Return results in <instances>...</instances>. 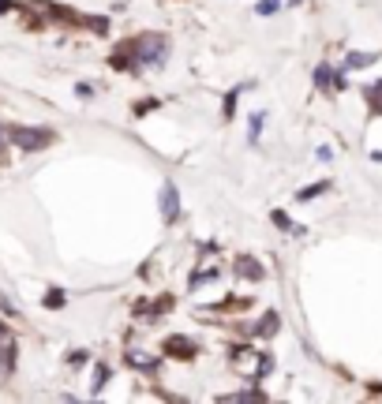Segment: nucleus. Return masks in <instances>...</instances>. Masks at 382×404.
Here are the masks:
<instances>
[{
    "label": "nucleus",
    "mask_w": 382,
    "mask_h": 404,
    "mask_svg": "<svg viewBox=\"0 0 382 404\" xmlns=\"http://www.w3.org/2000/svg\"><path fill=\"white\" fill-rule=\"evenodd\" d=\"M270 367H274V359H270L266 352H255L251 344H236L233 348V370H236L240 378L255 382V378H263Z\"/></svg>",
    "instance_id": "nucleus-1"
},
{
    "label": "nucleus",
    "mask_w": 382,
    "mask_h": 404,
    "mask_svg": "<svg viewBox=\"0 0 382 404\" xmlns=\"http://www.w3.org/2000/svg\"><path fill=\"white\" fill-rule=\"evenodd\" d=\"M128 49H132V64H135V68H158V64L165 60L169 41L161 34H143V38L128 41Z\"/></svg>",
    "instance_id": "nucleus-2"
},
{
    "label": "nucleus",
    "mask_w": 382,
    "mask_h": 404,
    "mask_svg": "<svg viewBox=\"0 0 382 404\" xmlns=\"http://www.w3.org/2000/svg\"><path fill=\"white\" fill-rule=\"evenodd\" d=\"M8 139H12L19 150H41V146L53 143V131H46V127H12Z\"/></svg>",
    "instance_id": "nucleus-3"
},
{
    "label": "nucleus",
    "mask_w": 382,
    "mask_h": 404,
    "mask_svg": "<svg viewBox=\"0 0 382 404\" xmlns=\"http://www.w3.org/2000/svg\"><path fill=\"white\" fill-rule=\"evenodd\" d=\"M177 210H180V191H177L172 180H165L161 183V217H165V221H177Z\"/></svg>",
    "instance_id": "nucleus-4"
},
{
    "label": "nucleus",
    "mask_w": 382,
    "mask_h": 404,
    "mask_svg": "<svg viewBox=\"0 0 382 404\" xmlns=\"http://www.w3.org/2000/svg\"><path fill=\"white\" fill-rule=\"evenodd\" d=\"M236 274H240V277H247V281H263V277H266V270L259 266V262L251 258V255H240V258H236Z\"/></svg>",
    "instance_id": "nucleus-5"
},
{
    "label": "nucleus",
    "mask_w": 382,
    "mask_h": 404,
    "mask_svg": "<svg viewBox=\"0 0 382 404\" xmlns=\"http://www.w3.org/2000/svg\"><path fill=\"white\" fill-rule=\"evenodd\" d=\"M165 352L177 356V359H191V356H195V341H191V337H169V341H165Z\"/></svg>",
    "instance_id": "nucleus-6"
},
{
    "label": "nucleus",
    "mask_w": 382,
    "mask_h": 404,
    "mask_svg": "<svg viewBox=\"0 0 382 404\" xmlns=\"http://www.w3.org/2000/svg\"><path fill=\"white\" fill-rule=\"evenodd\" d=\"M128 363L139 367V370H154V367H158V356L143 352V348H128Z\"/></svg>",
    "instance_id": "nucleus-7"
},
{
    "label": "nucleus",
    "mask_w": 382,
    "mask_h": 404,
    "mask_svg": "<svg viewBox=\"0 0 382 404\" xmlns=\"http://www.w3.org/2000/svg\"><path fill=\"white\" fill-rule=\"evenodd\" d=\"M278 326H281L278 311H266V319H259V326H255V337H274Z\"/></svg>",
    "instance_id": "nucleus-8"
},
{
    "label": "nucleus",
    "mask_w": 382,
    "mask_h": 404,
    "mask_svg": "<svg viewBox=\"0 0 382 404\" xmlns=\"http://www.w3.org/2000/svg\"><path fill=\"white\" fill-rule=\"evenodd\" d=\"M364 97H367L371 113H382V79L371 83V86H364Z\"/></svg>",
    "instance_id": "nucleus-9"
},
{
    "label": "nucleus",
    "mask_w": 382,
    "mask_h": 404,
    "mask_svg": "<svg viewBox=\"0 0 382 404\" xmlns=\"http://www.w3.org/2000/svg\"><path fill=\"white\" fill-rule=\"evenodd\" d=\"M375 60H378V53H348L345 68H367V64H375Z\"/></svg>",
    "instance_id": "nucleus-10"
},
{
    "label": "nucleus",
    "mask_w": 382,
    "mask_h": 404,
    "mask_svg": "<svg viewBox=\"0 0 382 404\" xmlns=\"http://www.w3.org/2000/svg\"><path fill=\"white\" fill-rule=\"evenodd\" d=\"M315 83H319L322 90H326V86H334V83H337V75H334V68H330V64H319V71H315Z\"/></svg>",
    "instance_id": "nucleus-11"
},
{
    "label": "nucleus",
    "mask_w": 382,
    "mask_h": 404,
    "mask_svg": "<svg viewBox=\"0 0 382 404\" xmlns=\"http://www.w3.org/2000/svg\"><path fill=\"white\" fill-rule=\"evenodd\" d=\"M225 400H233V404H236V400H240V404H244V400H251V404H263V400H266V393H251V389H244V393H228Z\"/></svg>",
    "instance_id": "nucleus-12"
},
{
    "label": "nucleus",
    "mask_w": 382,
    "mask_h": 404,
    "mask_svg": "<svg viewBox=\"0 0 382 404\" xmlns=\"http://www.w3.org/2000/svg\"><path fill=\"white\" fill-rule=\"evenodd\" d=\"M326 188H330V183H311V188H303L296 195V202H308V199H315V195H326Z\"/></svg>",
    "instance_id": "nucleus-13"
},
{
    "label": "nucleus",
    "mask_w": 382,
    "mask_h": 404,
    "mask_svg": "<svg viewBox=\"0 0 382 404\" xmlns=\"http://www.w3.org/2000/svg\"><path fill=\"white\" fill-rule=\"evenodd\" d=\"M259 131H263V113H255V116H251V127H247L251 143H259Z\"/></svg>",
    "instance_id": "nucleus-14"
},
{
    "label": "nucleus",
    "mask_w": 382,
    "mask_h": 404,
    "mask_svg": "<svg viewBox=\"0 0 382 404\" xmlns=\"http://www.w3.org/2000/svg\"><path fill=\"white\" fill-rule=\"evenodd\" d=\"M105 382H109V367L102 363V367L94 370V393H102V386H105Z\"/></svg>",
    "instance_id": "nucleus-15"
},
{
    "label": "nucleus",
    "mask_w": 382,
    "mask_h": 404,
    "mask_svg": "<svg viewBox=\"0 0 382 404\" xmlns=\"http://www.w3.org/2000/svg\"><path fill=\"white\" fill-rule=\"evenodd\" d=\"M255 12H259V15H274V12H278V0H259Z\"/></svg>",
    "instance_id": "nucleus-16"
},
{
    "label": "nucleus",
    "mask_w": 382,
    "mask_h": 404,
    "mask_svg": "<svg viewBox=\"0 0 382 404\" xmlns=\"http://www.w3.org/2000/svg\"><path fill=\"white\" fill-rule=\"evenodd\" d=\"M236 94H240V90H233V94L225 97V120H233V116H236V113H233V109H236Z\"/></svg>",
    "instance_id": "nucleus-17"
},
{
    "label": "nucleus",
    "mask_w": 382,
    "mask_h": 404,
    "mask_svg": "<svg viewBox=\"0 0 382 404\" xmlns=\"http://www.w3.org/2000/svg\"><path fill=\"white\" fill-rule=\"evenodd\" d=\"M46 307H64V296H60V292H57V288H53V292H49V296H46Z\"/></svg>",
    "instance_id": "nucleus-18"
},
{
    "label": "nucleus",
    "mask_w": 382,
    "mask_h": 404,
    "mask_svg": "<svg viewBox=\"0 0 382 404\" xmlns=\"http://www.w3.org/2000/svg\"><path fill=\"white\" fill-rule=\"evenodd\" d=\"M8 8H12V0H0V12H8Z\"/></svg>",
    "instance_id": "nucleus-19"
},
{
    "label": "nucleus",
    "mask_w": 382,
    "mask_h": 404,
    "mask_svg": "<svg viewBox=\"0 0 382 404\" xmlns=\"http://www.w3.org/2000/svg\"><path fill=\"white\" fill-rule=\"evenodd\" d=\"M4 337H8V330H4V326H0V341H4Z\"/></svg>",
    "instance_id": "nucleus-20"
},
{
    "label": "nucleus",
    "mask_w": 382,
    "mask_h": 404,
    "mask_svg": "<svg viewBox=\"0 0 382 404\" xmlns=\"http://www.w3.org/2000/svg\"><path fill=\"white\" fill-rule=\"evenodd\" d=\"M292 4H303V0H292Z\"/></svg>",
    "instance_id": "nucleus-21"
},
{
    "label": "nucleus",
    "mask_w": 382,
    "mask_h": 404,
    "mask_svg": "<svg viewBox=\"0 0 382 404\" xmlns=\"http://www.w3.org/2000/svg\"><path fill=\"white\" fill-rule=\"evenodd\" d=\"M0 139H4V135H0Z\"/></svg>",
    "instance_id": "nucleus-22"
}]
</instances>
